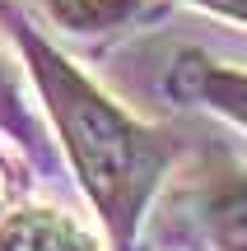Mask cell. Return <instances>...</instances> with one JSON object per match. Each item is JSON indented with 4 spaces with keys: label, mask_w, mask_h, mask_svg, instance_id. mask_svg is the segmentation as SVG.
Wrapping results in <instances>:
<instances>
[{
    "label": "cell",
    "mask_w": 247,
    "mask_h": 251,
    "mask_svg": "<svg viewBox=\"0 0 247 251\" xmlns=\"http://www.w3.org/2000/svg\"><path fill=\"white\" fill-rule=\"evenodd\" d=\"M215 237L229 251H247V186H238L215 205Z\"/></svg>",
    "instance_id": "obj_3"
},
{
    "label": "cell",
    "mask_w": 247,
    "mask_h": 251,
    "mask_svg": "<svg viewBox=\"0 0 247 251\" xmlns=\"http://www.w3.org/2000/svg\"><path fill=\"white\" fill-rule=\"evenodd\" d=\"M201 89H205V98H210L215 107H224L229 117H238V121L247 126V79L205 70V75H201Z\"/></svg>",
    "instance_id": "obj_5"
},
{
    "label": "cell",
    "mask_w": 247,
    "mask_h": 251,
    "mask_svg": "<svg viewBox=\"0 0 247 251\" xmlns=\"http://www.w3.org/2000/svg\"><path fill=\"white\" fill-rule=\"evenodd\" d=\"M37 75H42V89H47V102H52L56 121L65 130V144L75 153V168H80L89 196L98 200L103 219L112 224L117 242L126 247L131 242V228H136V214L145 205L149 186L159 177V144L149 140L145 130H136L117 107L98 98L80 75H70L52 51L42 47H28Z\"/></svg>",
    "instance_id": "obj_1"
},
{
    "label": "cell",
    "mask_w": 247,
    "mask_h": 251,
    "mask_svg": "<svg viewBox=\"0 0 247 251\" xmlns=\"http://www.w3.org/2000/svg\"><path fill=\"white\" fill-rule=\"evenodd\" d=\"M205 5H215V9H233V14H247V0H205Z\"/></svg>",
    "instance_id": "obj_6"
},
{
    "label": "cell",
    "mask_w": 247,
    "mask_h": 251,
    "mask_svg": "<svg viewBox=\"0 0 247 251\" xmlns=\"http://www.w3.org/2000/svg\"><path fill=\"white\" fill-rule=\"evenodd\" d=\"M0 251H93V247L52 214H14L0 228Z\"/></svg>",
    "instance_id": "obj_2"
},
{
    "label": "cell",
    "mask_w": 247,
    "mask_h": 251,
    "mask_svg": "<svg viewBox=\"0 0 247 251\" xmlns=\"http://www.w3.org/2000/svg\"><path fill=\"white\" fill-rule=\"evenodd\" d=\"M52 14L61 24H75V28H98V24H112V19L126 9V0H47Z\"/></svg>",
    "instance_id": "obj_4"
}]
</instances>
